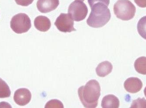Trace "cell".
<instances>
[{
  "mask_svg": "<svg viewBox=\"0 0 146 108\" xmlns=\"http://www.w3.org/2000/svg\"><path fill=\"white\" fill-rule=\"evenodd\" d=\"M100 92V86L96 80H90L85 85L82 86L78 89L80 101L84 106L87 108H95L97 106Z\"/></svg>",
  "mask_w": 146,
  "mask_h": 108,
  "instance_id": "cell-1",
  "label": "cell"
},
{
  "mask_svg": "<svg viewBox=\"0 0 146 108\" xmlns=\"http://www.w3.org/2000/svg\"><path fill=\"white\" fill-rule=\"evenodd\" d=\"M92 11L87 20L89 27L95 28L102 27L111 19L110 10L103 3L98 2L91 7Z\"/></svg>",
  "mask_w": 146,
  "mask_h": 108,
  "instance_id": "cell-2",
  "label": "cell"
},
{
  "mask_svg": "<svg viewBox=\"0 0 146 108\" xmlns=\"http://www.w3.org/2000/svg\"><path fill=\"white\" fill-rule=\"evenodd\" d=\"M113 10L116 17L123 21L132 19L136 11L135 6L129 0H119L114 5Z\"/></svg>",
  "mask_w": 146,
  "mask_h": 108,
  "instance_id": "cell-3",
  "label": "cell"
},
{
  "mask_svg": "<svg viewBox=\"0 0 146 108\" xmlns=\"http://www.w3.org/2000/svg\"><path fill=\"white\" fill-rule=\"evenodd\" d=\"M10 25L11 29L14 32L22 34L27 32L31 28V20L26 14L19 13L13 17Z\"/></svg>",
  "mask_w": 146,
  "mask_h": 108,
  "instance_id": "cell-4",
  "label": "cell"
},
{
  "mask_svg": "<svg viewBox=\"0 0 146 108\" xmlns=\"http://www.w3.org/2000/svg\"><path fill=\"white\" fill-rule=\"evenodd\" d=\"M68 12L73 20L80 22L85 19L88 13V9L83 2L75 0L70 5Z\"/></svg>",
  "mask_w": 146,
  "mask_h": 108,
  "instance_id": "cell-5",
  "label": "cell"
},
{
  "mask_svg": "<svg viewBox=\"0 0 146 108\" xmlns=\"http://www.w3.org/2000/svg\"><path fill=\"white\" fill-rule=\"evenodd\" d=\"M54 24L57 29L62 32L66 33L76 31L74 27V22L69 14H60Z\"/></svg>",
  "mask_w": 146,
  "mask_h": 108,
  "instance_id": "cell-6",
  "label": "cell"
},
{
  "mask_svg": "<svg viewBox=\"0 0 146 108\" xmlns=\"http://www.w3.org/2000/svg\"><path fill=\"white\" fill-rule=\"evenodd\" d=\"M32 95L29 90L27 88H20L16 91L14 96L15 103L20 106H24L30 102Z\"/></svg>",
  "mask_w": 146,
  "mask_h": 108,
  "instance_id": "cell-7",
  "label": "cell"
},
{
  "mask_svg": "<svg viewBox=\"0 0 146 108\" xmlns=\"http://www.w3.org/2000/svg\"><path fill=\"white\" fill-rule=\"evenodd\" d=\"M59 5V0H38L36 5L38 9L42 13L54 10Z\"/></svg>",
  "mask_w": 146,
  "mask_h": 108,
  "instance_id": "cell-8",
  "label": "cell"
},
{
  "mask_svg": "<svg viewBox=\"0 0 146 108\" xmlns=\"http://www.w3.org/2000/svg\"><path fill=\"white\" fill-rule=\"evenodd\" d=\"M124 87L125 90L129 93H136L142 88V82L137 78H129L125 80Z\"/></svg>",
  "mask_w": 146,
  "mask_h": 108,
  "instance_id": "cell-9",
  "label": "cell"
},
{
  "mask_svg": "<svg viewBox=\"0 0 146 108\" xmlns=\"http://www.w3.org/2000/svg\"><path fill=\"white\" fill-rule=\"evenodd\" d=\"M34 25L37 30L42 32H45L50 28L51 23L50 20L47 17L40 15L35 19Z\"/></svg>",
  "mask_w": 146,
  "mask_h": 108,
  "instance_id": "cell-10",
  "label": "cell"
},
{
  "mask_svg": "<svg viewBox=\"0 0 146 108\" xmlns=\"http://www.w3.org/2000/svg\"><path fill=\"white\" fill-rule=\"evenodd\" d=\"M101 106L103 108H118L119 106V101L114 95H107L102 99Z\"/></svg>",
  "mask_w": 146,
  "mask_h": 108,
  "instance_id": "cell-11",
  "label": "cell"
},
{
  "mask_svg": "<svg viewBox=\"0 0 146 108\" xmlns=\"http://www.w3.org/2000/svg\"><path fill=\"white\" fill-rule=\"evenodd\" d=\"M112 65L110 62L105 61L98 64L96 68L97 74L100 77H105L112 72Z\"/></svg>",
  "mask_w": 146,
  "mask_h": 108,
  "instance_id": "cell-12",
  "label": "cell"
},
{
  "mask_svg": "<svg viewBox=\"0 0 146 108\" xmlns=\"http://www.w3.org/2000/svg\"><path fill=\"white\" fill-rule=\"evenodd\" d=\"M134 68L138 73L146 75V57L141 56L137 59L134 63Z\"/></svg>",
  "mask_w": 146,
  "mask_h": 108,
  "instance_id": "cell-13",
  "label": "cell"
},
{
  "mask_svg": "<svg viewBox=\"0 0 146 108\" xmlns=\"http://www.w3.org/2000/svg\"><path fill=\"white\" fill-rule=\"evenodd\" d=\"M11 91L8 85L5 81L0 78V98L9 97Z\"/></svg>",
  "mask_w": 146,
  "mask_h": 108,
  "instance_id": "cell-14",
  "label": "cell"
},
{
  "mask_svg": "<svg viewBox=\"0 0 146 108\" xmlns=\"http://www.w3.org/2000/svg\"><path fill=\"white\" fill-rule=\"evenodd\" d=\"M137 28L140 36L146 40V16L141 18L139 21Z\"/></svg>",
  "mask_w": 146,
  "mask_h": 108,
  "instance_id": "cell-15",
  "label": "cell"
},
{
  "mask_svg": "<svg viewBox=\"0 0 146 108\" xmlns=\"http://www.w3.org/2000/svg\"><path fill=\"white\" fill-rule=\"evenodd\" d=\"M130 108H146V100L144 98H138L133 101Z\"/></svg>",
  "mask_w": 146,
  "mask_h": 108,
  "instance_id": "cell-16",
  "label": "cell"
},
{
  "mask_svg": "<svg viewBox=\"0 0 146 108\" xmlns=\"http://www.w3.org/2000/svg\"><path fill=\"white\" fill-rule=\"evenodd\" d=\"M64 105L60 101L52 99L47 102L45 105V108H64Z\"/></svg>",
  "mask_w": 146,
  "mask_h": 108,
  "instance_id": "cell-17",
  "label": "cell"
},
{
  "mask_svg": "<svg viewBox=\"0 0 146 108\" xmlns=\"http://www.w3.org/2000/svg\"><path fill=\"white\" fill-rule=\"evenodd\" d=\"M98 2L103 3L108 6L110 3V0H88V3L91 8L94 4Z\"/></svg>",
  "mask_w": 146,
  "mask_h": 108,
  "instance_id": "cell-18",
  "label": "cell"
},
{
  "mask_svg": "<svg viewBox=\"0 0 146 108\" xmlns=\"http://www.w3.org/2000/svg\"><path fill=\"white\" fill-rule=\"evenodd\" d=\"M16 3L22 6H28L31 5L34 0H15Z\"/></svg>",
  "mask_w": 146,
  "mask_h": 108,
  "instance_id": "cell-19",
  "label": "cell"
},
{
  "mask_svg": "<svg viewBox=\"0 0 146 108\" xmlns=\"http://www.w3.org/2000/svg\"><path fill=\"white\" fill-rule=\"evenodd\" d=\"M134 2L141 8H146V0H134Z\"/></svg>",
  "mask_w": 146,
  "mask_h": 108,
  "instance_id": "cell-20",
  "label": "cell"
},
{
  "mask_svg": "<svg viewBox=\"0 0 146 108\" xmlns=\"http://www.w3.org/2000/svg\"><path fill=\"white\" fill-rule=\"evenodd\" d=\"M144 93L145 95V96L146 97V87H145V89L144 90Z\"/></svg>",
  "mask_w": 146,
  "mask_h": 108,
  "instance_id": "cell-21",
  "label": "cell"
},
{
  "mask_svg": "<svg viewBox=\"0 0 146 108\" xmlns=\"http://www.w3.org/2000/svg\"><path fill=\"white\" fill-rule=\"evenodd\" d=\"M82 1H84V0H82Z\"/></svg>",
  "mask_w": 146,
  "mask_h": 108,
  "instance_id": "cell-22",
  "label": "cell"
}]
</instances>
